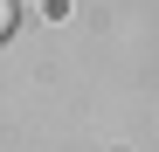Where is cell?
<instances>
[{
  "label": "cell",
  "mask_w": 159,
  "mask_h": 152,
  "mask_svg": "<svg viewBox=\"0 0 159 152\" xmlns=\"http://www.w3.org/2000/svg\"><path fill=\"white\" fill-rule=\"evenodd\" d=\"M14 35V0H0V42Z\"/></svg>",
  "instance_id": "obj_1"
}]
</instances>
